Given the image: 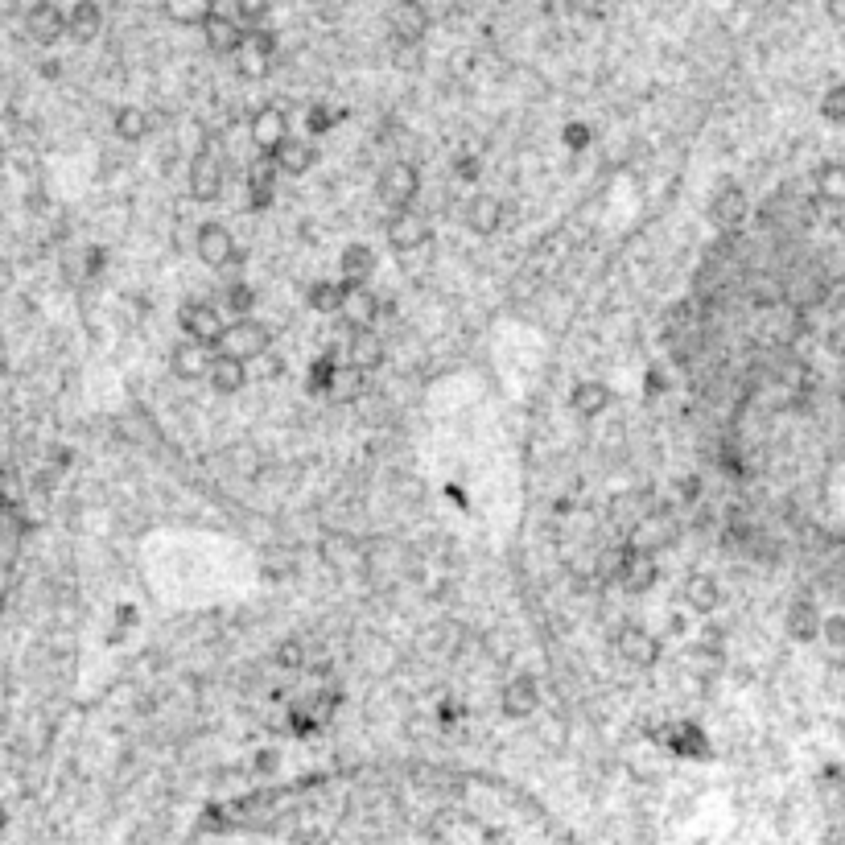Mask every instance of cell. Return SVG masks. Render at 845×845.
<instances>
[{"label": "cell", "mask_w": 845, "mask_h": 845, "mask_svg": "<svg viewBox=\"0 0 845 845\" xmlns=\"http://www.w3.org/2000/svg\"><path fill=\"white\" fill-rule=\"evenodd\" d=\"M268 347H273V330L260 326V322H252L248 314L235 318V322H227L223 334H219V343H215V351L235 355V359H244V363H256Z\"/></svg>", "instance_id": "6da1fadb"}, {"label": "cell", "mask_w": 845, "mask_h": 845, "mask_svg": "<svg viewBox=\"0 0 845 845\" xmlns=\"http://www.w3.org/2000/svg\"><path fill=\"white\" fill-rule=\"evenodd\" d=\"M194 252L207 268H240L244 264V252L235 248V235L223 227V223H202L194 231Z\"/></svg>", "instance_id": "7a4b0ae2"}, {"label": "cell", "mask_w": 845, "mask_h": 845, "mask_svg": "<svg viewBox=\"0 0 845 845\" xmlns=\"http://www.w3.org/2000/svg\"><path fill=\"white\" fill-rule=\"evenodd\" d=\"M384 235H388V248L400 252V256H413L421 248H429V219L417 211V207H396L384 223Z\"/></svg>", "instance_id": "3957f363"}, {"label": "cell", "mask_w": 845, "mask_h": 845, "mask_svg": "<svg viewBox=\"0 0 845 845\" xmlns=\"http://www.w3.org/2000/svg\"><path fill=\"white\" fill-rule=\"evenodd\" d=\"M223 186H227V165L211 149L194 153L190 157V169H186V194L194 202H219L223 198Z\"/></svg>", "instance_id": "277c9868"}, {"label": "cell", "mask_w": 845, "mask_h": 845, "mask_svg": "<svg viewBox=\"0 0 845 845\" xmlns=\"http://www.w3.org/2000/svg\"><path fill=\"white\" fill-rule=\"evenodd\" d=\"M421 194V169L413 161H388L384 174H380V198L388 207H413Z\"/></svg>", "instance_id": "5b68a950"}, {"label": "cell", "mask_w": 845, "mask_h": 845, "mask_svg": "<svg viewBox=\"0 0 845 845\" xmlns=\"http://www.w3.org/2000/svg\"><path fill=\"white\" fill-rule=\"evenodd\" d=\"M178 326L186 330V338H194V343L215 347L227 322H223V310L211 306V301H186V306L178 310Z\"/></svg>", "instance_id": "8992f818"}, {"label": "cell", "mask_w": 845, "mask_h": 845, "mask_svg": "<svg viewBox=\"0 0 845 845\" xmlns=\"http://www.w3.org/2000/svg\"><path fill=\"white\" fill-rule=\"evenodd\" d=\"M619 582H623V590H631V594H648L656 582H660V565H656V557L648 553V549H623L619 553Z\"/></svg>", "instance_id": "52a82bcc"}, {"label": "cell", "mask_w": 845, "mask_h": 845, "mask_svg": "<svg viewBox=\"0 0 845 845\" xmlns=\"http://www.w3.org/2000/svg\"><path fill=\"white\" fill-rule=\"evenodd\" d=\"M615 652H619L631 668H652V664L660 660V639H656L648 627L627 623V627L615 635Z\"/></svg>", "instance_id": "ba28073f"}, {"label": "cell", "mask_w": 845, "mask_h": 845, "mask_svg": "<svg viewBox=\"0 0 845 845\" xmlns=\"http://www.w3.org/2000/svg\"><path fill=\"white\" fill-rule=\"evenodd\" d=\"M388 359V347H384V338L371 330V326H351V338H347V363L355 371H376L384 367Z\"/></svg>", "instance_id": "9c48e42d"}, {"label": "cell", "mask_w": 845, "mask_h": 845, "mask_svg": "<svg viewBox=\"0 0 845 845\" xmlns=\"http://www.w3.org/2000/svg\"><path fill=\"white\" fill-rule=\"evenodd\" d=\"M656 742L672 755H685V759H709V738L693 726V722H672L664 730H656Z\"/></svg>", "instance_id": "30bf717a"}, {"label": "cell", "mask_w": 845, "mask_h": 845, "mask_svg": "<svg viewBox=\"0 0 845 845\" xmlns=\"http://www.w3.org/2000/svg\"><path fill=\"white\" fill-rule=\"evenodd\" d=\"M268 161L277 165V174H289V178H301V174H310V169L318 165V149L310 145V141H301V137H289L268 153Z\"/></svg>", "instance_id": "8fae6325"}, {"label": "cell", "mask_w": 845, "mask_h": 845, "mask_svg": "<svg viewBox=\"0 0 845 845\" xmlns=\"http://www.w3.org/2000/svg\"><path fill=\"white\" fill-rule=\"evenodd\" d=\"M198 29H202V38H207V50L211 54H227V58L240 54L244 33H248L244 21H231V17H219V13H211Z\"/></svg>", "instance_id": "7c38bea8"}, {"label": "cell", "mask_w": 845, "mask_h": 845, "mask_svg": "<svg viewBox=\"0 0 845 845\" xmlns=\"http://www.w3.org/2000/svg\"><path fill=\"white\" fill-rule=\"evenodd\" d=\"M380 310H384V301L376 297V289H371L367 281H347V297H343V314L351 326H371L380 318Z\"/></svg>", "instance_id": "4fadbf2b"}, {"label": "cell", "mask_w": 845, "mask_h": 845, "mask_svg": "<svg viewBox=\"0 0 845 845\" xmlns=\"http://www.w3.org/2000/svg\"><path fill=\"white\" fill-rule=\"evenodd\" d=\"M611 404H615V392L606 388L602 380H582V384H573V392H569V409L578 413L582 421H598Z\"/></svg>", "instance_id": "5bb4252c"}, {"label": "cell", "mask_w": 845, "mask_h": 845, "mask_svg": "<svg viewBox=\"0 0 845 845\" xmlns=\"http://www.w3.org/2000/svg\"><path fill=\"white\" fill-rule=\"evenodd\" d=\"M211 355H215V347L186 338V343H182V347H174V355H169V367H174V376H178V380H190V384H194V380H207Z\"/></svg>", "instance_id": "9a60e30c"}, {"label": "cell", "mask_w": 845, "mask_h": 845, "mask_svg": "<svg viewBox=\"0 0 845 845\" xmlns=\"http://www.w3.org/2000/svg\"><path fill=\"white\" fill-rule=\"evenodd\" d=\"M207 384H211L219 396H235V392L248 384V363L235 359V355L215 351V355H211V367H207Z\"/></svg>", "instance_id": "2e32d148"}, {"label": "cell", "mask_w": 845, "mask_h": 845, "mask_svg": "<svg viewBox=\"0 0 845 845\" xmlns=\"http://www.w3.org/2000/svg\"><path fill=\"white\" fill-rule=\"evenodd\" d=\"M536 705H540V689L532 676H512L499 693V709L507 718H528V714H536Z\"/></svg>", "instance_id": "e0dca14e"}, {"label": "cell", "mask_w": 845, "mask_h": 845, "mask_svg": "<svg viewBox=\"0 0 845 845\" xmlns=\"http://www.w3.org/2000/svg\"><path fill=\"white\" fill-rule=\"evenodd\" d=\"M681 594L693 615H714L722 606V586H718V578H709V573H689Z\"/></svg>", "instance_id": "ac0fdd59"}, {"label": "cell", "mask_w": 845, "mask_h": 845, "mask_svg": "<svg viewBox=\"0 0 845 845\" xmlns=\"http://www.w3.org/2000/svg\"><path fill=\"white\" fill-rule=\"evenodd\" d=\"M466 227L475 231V235H495L503 227V202L495 194H475L466 202V211H462Z\"/></svg>", "instance_id": "d6986e66"}, {"label": "cell", "mask_w": 845, "mask_h": 845, "mask_svg": "<svg viewBox=\"0 0 845 845\" xmlns=\"http://www.w3.org/2000/svg\"><path fill=\"white\" fill-rule=\"evenodd\" d=\"M25 29L33 33L38 42H58L62 33H66V9H58V5H50V0H42V5H33L29 13H25Z\"/></svg>", "instance_id": "ffe728a7"}, {"label": "cell", "mask_w": 845, "mask_h": 845, "mask_svg": "<svg viewBox=\"0 0 845 845\" xmlns=\"http://www.w3.org/2000/svg\"><path fill=\"white\" fill-rule=\"evenodd\" d=\"M285 137H289V120H285V112H277V108H260V112L252 116V141H256V149H260L264 157L273 153Z\"/></svg>", "instance_id": "44dd1931"}, {"label": "cell", "mask_w": 845, "mask_h": 845, "mask_svg": "<svg viewBox=\"0 0 845 845\" xmlns=\"http://www.w3.org/2000/svg\"><path fill=\"white\" fill-rule=\"evenodd\" d=\"M784 627H788V635L796 639V644H813V639L821 635V611H817V602L796 598V602L788 606V615H784Z\"/></svg>", "instance_id": "7402d4cb"}, {"label": "cell", "mask_w": 845, "mask_h": 845, "mask_svg": "<svg viewBox=\"0 0 845 845\" xmlns=\"http://www.w3.org/2000/svg\"><path fill=\"white\" fill-rule=\"evenodd\" d=\"M376 268H380V256L371 244H351V248H343V256H338V273H343V281H371Z\"/></svg>", "instance_id": "603a6c76"}, {"label": "cell", "mask_w": 845, "mask_h": 845, "mask_svg": "<svg viewBox=\"0 0 845 845\" xmlns=\"http://www.w3.org/2000/svg\"><path fill=\"white\" fill-rule=\"evenodd\" d=\"M248 202H252L256 211H268L277 202V165L268 161V157L248 169Z\"/></svg>", "instance_id": "cb8c5ba5"}, {"label": "cell", "mask_w": 845, "mask_h": 845, "mask_svg": "<svg viewBox=\"0 0 845 845\" xmlns=\"http://www.w3.org/2000/svg\"><path fill=\"white\" fill-rule=\"evenodd\" d=\"M709 215H714L718 227H738L747 219V194H742V186H722L714 202H709Z\"/></svg>", "instance_id": "d4e9b609"}, {"label": "cell", "mask_w": 845, "mask_h": 845, "mask_svg": "<svg viewBox=\"0 0 845 845\" xmlns=\"http://www.w3.org/2000/svg\"><path fill=\"white\" fill-rule=\"evenodd\" d=\"M99 25H104V13H99V5H91V0H79L75 9H66V33L79 42H91Z\"/></svg>", "instance_id": "484cf974"}, {"label": "cell", "mask_w": 845, "mask_h": 845, "mask_svg": "<svg viewBox=\"0 0 845 845\" xmlns=\"http://www.w3.org/2000/svg\"><path fill=\"white\" fill-rule=\"evenodd\" d=\"M343 297H347V281L343 277H338V281H314L306 289V301H310L314 314H338V310H343Z\"/></svg>", "instance_id": "4316f807"}, {"label": "cell", "mask_w": 845, "mask_h": 845, "mask_svg": "<svg viewBox=\"0 0 845 845\" xmlns=\"http://www.w3.org/2000/svg\"><path fill=\"white\" fill-rule=\"evenodd\" d=\"M112 128H116V137H124V141L137 145V141H145L149 132H153V116H149L145 108H120Z\"/></svg>", "instance_id": "83f0119b"}, {"label": "cell", "mask_w": 845, "mask_h": 845, "mask_svg": "<svg viewBox=\"0 0 845 845\" xmlns=\"http://www.w3.org/2000/svg\"><path fill=\"white\" fill-rule=\"evenodd\" d=\"M215 13V0H165V17L178 25H202Z\"/></svg>", "instance_id": "f1b7e54d"}, {"label": "cell", "mask_w": 845, "mask_h": 845, "mask_svg": "<svg viewBox=\"0 0 845 845\" xmlns=\"http://www.w3.org/2000/svg\"><path fill=\"white\" fill-rule=\"evenodd\" d=\"M817 194L825 202H833V207H841V202H845V165L841 161H825L817 169Z\"/></svg>", "instance_id": "f546056e"}, {"label": "cell", "mask_w": 845, "mask_h": 845, "mask_svg": "<svg viewBox=\"0 0 845 845\" xmlns=\"http://www.w3.org/2000/svg\"><path fill=\"white\" fill-rule=\"evenodd\" d=\"M223 310H227L231 318L252 314V310H256V285H248V281H231V285H223Z\"/></svg>", "instance_id": "4dcf8cb0"}, {"label": "cell", "mask_w": 845, "mask_h": 845, "mask_svg": "<svg viewBox=\"0 0 845 845\" xmlns=\"http://www.w3.org/2000/svg\"><path fill=\"white\" fill-rule=\"evenodd\" d=\"M689 668L701 676V681L718 676V672H722V648H714V644H697V648L689 652Z\"/></svg>", "instance_id": "1f68e13d"}, {"label": "cell", "mask_w": 845, "mask_h": 845, "mask_svg": "<svg viewBox=\"0 0 845 845\" xmlns=\"http://www.w3.org/2000/svg\"><path fill=\"white\" fill-rule=\"evenodd\" d=\"M590 141H594V132H590L586 120H565V128H561V145H565V153H586Z\"/></svg>", "instance_id": "d6a6232c"}, {"label": "cell", "mask_w": 845, "mask_h": 845, "mask_svg": "<svg viewBox=\"0 0 845 845\" xmlns=\"http://www.w3.org/2000/svg\"><path fill=\"white\" fill-rule=\"evenodd\" d=\"M821 116H825L829 124H845V83H837V87L825 91V99H821Z\"/></svg>", "instance_id": "836d02e7"}, {"label": "cell", "mask_w": 845, "mask_h": 845, "mask_svg": "<svg viewBox=\"0 0 845 845\" xmlns=\"http://www.w3.org/2000/svg\"><path fill=\"white\" fill-rule=\"evenodd\" d=\"M454 178L458 182H466V186H475L479 178H483V165H479V157L475 153H454Z\"/></svg>", "instance_id": "e575fe53"}, {"label": "cell", "mask_w": 845, "mask_h": 845, "mask_svg": "<svg viewBox=\"0 0 845 845\" xmlns=\"http://www.w3.org/2000/svg\"><path fill=\"white\" fill-rule=\"evenodd\" d=\"M235 13H240L244 25H260L273 13V0H235Z\"/></svg>", "instance_id": "d590c367"}, {"label": "cell", "mask_w": 845, "mask_h": 845, "mask_svg": "<svg viewBox=\"0 0 845 845\" xmlns=\"http://www.w3.org/2000/svg\"><path fill=\"white\" fill-rule=\"evenodd\" d=\"M425 33V17L417 21V5H404V17L396 21V38H404V42H417Z\"/></svg>", "instance_id": "8d00e7d4"}, {"label": "cell", "mask_w": 845, "mask_h": 845, "mask_svg": "<svg viewBox=\"0 0 845 845\" xmlns=\"http://www.w3.org/2000/svg\"><path fill=\"white\" fill-rule=\"evenodd\" d=\"M338 116H343V112H334L330 104H314V108L306 112V128H310V132H330V128L338 124Z\"/></svg>", "instance_id": "74e56055"}, {"label": "cell", "mask_w": 845, "mask_h": 845, "mask_svg": "<svg viewBox=\"0 0 845 845\" xmlns=\"http://www.w3.org/2000/svg\"><path fill=\"white\" fill-rule=\"evenodd\" d=\"M821 635H825V644L845 656V615H833V619H821Z\"/></svg>", "instance_id": "f35d334b"}, {"label": "cell", "mask_w": 845, "mask_h": 845, "mask_svg": "<svg viewBox=\"0 0 845 845\" xmlns=\"http://www.w3.org/2000/svg\"><path fill=\"white\" fill-rule=\"evenodd\" d=\"M330 384H334V355L318 359V363H314V371H310V388H314V392H326Z\"/></svg>", "instance_id": "ab89813d"}, {"label": "cell", "mask_w": 845, "mask_h": 845, "mask_svg": "<svg viewBox=\"0 0 845 845\" xmlns=\"http://www.w3.org/2000/svg\"><path fill=\"white\" fill-rule=\"evenodd\" d=\"M277 660H281V664H289V668H297V664H301V644H281Z\"/></svg>", "instance_id": "60d3db41"}, {"label": "cell", "mask_w": 845, "mask_h": 845, "mask_svg": "<svg viewBox=\"0 0 845 845\" xmlns=\"http://www.w3.org/2000/svg\"><path fill=\"white\" fill-rule=\"evenodd\" d=\"M829 347H833V351H837V355H845V326H841V330H833V334H829Z\"/></svg>", "instance_id": "b9f144b4"}, {"label": "cell", "mask_w": 845, "mask_h": 845, "mask_svg": "<svg viewBox=\"0 0 845 845\" xmlns=\"http://www.w3.org/2000/svg\"><path fill=\"white\" fill-rule=\"evenodd\" d=\"M829 17L845 25V0H829Z\"/></svg>", "instance_id": "7bdbcfd3"}, {"label": "cell", "mask_w": 845, "mask_h": 845, "mask_svg": "<svg viewBox=\"0 0 845 845\" xmlns=\"http://www.w3.org/2000/svg\"><path fill=\"white\" fill-rule=\"evenodd\" d=\"M0 829H5V808H0Z\"/></svg>", "instance_id": "ee69618b"}, {"label": "cell", "mask_w": 845, "mask_h": 845, "mask_svg": "<svg viewBox=\"0 0 845 845\" xmlns=\"http://www.w3.org/2000/svg\"><path fill=\"white\" fill-rule=\"evenodd\" d=\"M400 5H417V0H400Z\"/></svg>", "instance_id": "f6af8a7d"}, {"label": "cell", "mask_w": 845, "mask_h": 845, "mask_svg": "<svg viewBox=\"0 0 845 845\" xmlns=\"http://www.w3.org/2000/svg\"><path fill=\"white\" fill-rule=\"evenodd\" d=\"M841 734H845V730H841Z\"/></svg>", "instance_id": "bcb514c9"}]
</instances>
